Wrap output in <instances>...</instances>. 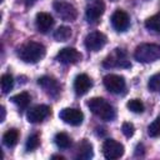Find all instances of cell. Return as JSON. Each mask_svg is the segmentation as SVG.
<instances>
[{"label": "cell", "mask_w": 160, "mask_h": 160, "mask_svg": "<svg viewBox=\"0 0 160 160\" xmlns=\"http://www.w3.org/2000/svg\"><path fill=\"white\" fill-rule=\"evenodd\" d=\"M102 66L104 68H130L131 64L128 60L126 51H124L122 49H115L112 54L105 58V60L102 61Z\"/></svg>", "instance_id": "cell-4"}, {"label": "cell", "mask_w": 160, "mask_h": 160, "mask_svg": "<svg viewBox=\"0 0 160 160\" xmlns=\"http://www.w3.org/2000/svg\"><path fill=\"white\" fill-rule=\"evenodd\" d=\"M38 84L42 88V90H44L48 95H50V96H52V98H56V96L60 94V85H59V82H58L54 78H51V76H41V78H39Z\"/></svg>", "instance_id": "cell-13"}, {"label": "cell", "mask_w": 160, "mask_h": 160, "mask_svg": "<svg viewBox=\"0 0 160 160\" xmlns=\"http://www.w3.org/2000/svg\"><path fill=\"white\" fill-rule=\"evenodd\" d=\"M24 2H25L26 6H31V5H34L36 2V0H24Z\"/></svg>", "instance_id": "cell-29"}, {"label": "cell", "mask_w": 160, "mask_h": 160, "mask_svg": "<svg viewBox=\"0 0 160 160\" xmlns=\"http://www.w3.org/2000/svg\"><path fill=\"white\" fill-rule=\"evenodd\" d=\"M102 82L106 90L110 91L111 94H120L125 90V79L120 75H116V74L105 75L102 79Z\"/></svg>", "instance_id": "cell-7"}, {"label": "cell", "mask_w": 160, "mask_h": 160, "mask_svg": "<svg viewBox=\"0 0 160 160\" xmlns=\"http://www.w3.org/2000/svg\"><path fill=\"white\" fill-rule=\"evenodd\" d=\"M52 159H60V160H65L64 156H59V155H52Z\"/></svg>", "instance_id": "cell-31"}, {"label": "cell", "mask_w": 160, "mask_h": 160, "mask_svg": "<svg viewBox=\"0 0 160 160\" xmlns=\"http://www.w3.org/2000/svg\"><path fill=\"white\" fill-rule=\"evenodd\" d=\"M134 58L135 60L142 64L156 61L160 59V45L150 42L140 44L134 51Z\"/></svg>", "instance_id": "cell-3"}, {"label": "cell", "mask_w": 160, "mask_h": 160, "mask_svg": "<svg viewBox=\"0 0 160 160\" xmlns=\"http://www.w3.org/2000/svg\"><path fill=\"white\" fill-rule=\"evenodd\" d=\"M70 36H71V29L65 25L58 28L54 32V39L56 41H66L70 39Z\"/></svg>", "instance_id": "cell-20"}, {"label": "cell", "mask_w": 160, "mask_h": 160, "mask_svg": "<svg viewBox=\"0 0 160 160\" xmlns=\"http://www.w3.org/2000/svg\"><path fill=\"white\" fill-rule=\"evenodd\" d=\"M0 84H1V91H2V94H8V92H10V90L14 86V78L10 74H4L1 76Z\"/></svg>", "instance_id": "cell-23"}, {"label": "cell", "mask_w": 160, "mask_h": 160, "mask_svg": "<svg viewBox=\"0 0 160 160\" xmlns=\"http://www.w3.org/2000/svg\"><path fill=\"white\" fill-rule=\"evenodd\" d=\"M45 52L46 50L42 44L36 42V41H28L19 48L18 55L24 62L34 64V62L40 61L45 56Z\"/></svg>", "instance_id": "cell-1"}, {"label": "cell", "mask_w": 160, "mask_h": 160, "mask_svg": "<svg viewBox=\"0 0 160 160\" xmlns=\"http://www.w3.org/2000/svg\"><path fill=\"white\" fill-rule=\"evenodd\" d=\"M35 24L36 28L40 32H48L52 25H54V19L49 12H38L36 14V19H35Z\"/></svg>", "instance_id": "cell-16"}, {"label": "cell", "mask_w": 160, "mask_h": 160, "mask_svg": "<svg viewBox=\"0 0 160 160\" xmlns=\"http://www.w3.org/2000/svg\"><path fill=\"white\" fill-rule=\"evenodd\" d=\"M54 10L58 12V15L65 20V21H74L78 18V10L74 5L65 2V1H55L52 4Z\"/></svg>", "instance_id": "cell-8"}, {"label": "cell", "mask_w": 160, "mask_h": 160, "mask_svg": "<svg viewBox=\"0 0 160 160\" xmlns=\"http://www.w3.org/2000/svg\"><path fill=\"white\" fill-rule=\"evenodd\" d=\"M91 86H92V81L86 74H80L74 80V90L78 95L86 94Z\"/></svg>", "instance_id": "cell-15"}, {"label": "cell", "mask_w": 160, "mask_h": 160, "mask_svg": "<svg viewBox=\"0 0 160 160\" xmlns=\"http://www.w3.org/2000/svg\"><path fill=\"white\" fill-rule=\"evenodd\" d=\"M59 118L72 126H78L84 120V114L82 111H80L79 109H74V108H65L59 112Z\"/></svg>", "instance_id": "cell-9"}, {"label": "cell", "mask_w": 160, "mask_h": 160, "mask_svg": "<svg viewBox=\"0 0 160 160\" xmlns=\"http://www.w3.org/2000/svg\"><path fill=\"white\" fill-rule=\"evenodd\" d=\"M50 114H51V110L48 105H36V106L29 109V111L26 114V119L31 124H38V122H41L42 120H45Z\"/></svg>", "instance_id": "cell-10"}, {"label": "cell", "mask_w": 160, "mask_h": 160, "mask_svg": "<svg viewBox=\"0 0 160 160\" xmlns=\"http://www.w3.org/2000/svg\"><path fill=\"white\" fill-rule=\"evenodd\" d=\"M148 88H149L150 91H160V72L152 75L149 79Z\"/></svg>", "instance_id": "cell-27"}, {"label": "cell", "mask_w": 160, "mask_h": 160, "mask_svg": "<svg viewBox=\"0 0 160 160\" xmlns=\"http://www.w3.org/2000/svg\"><path fill=\"white\" fill-rule=\"evenodd\" d=\"M145 28L151 30V31L160 32V12L150 16L149 19H146L145 20Z\"/></svg>", "instance_id": "cell-22"}, {"label": "cell", "mask_w": 160, "mask_h": 160, "mask_svg": "<svg viewBox=\"0 0 160 160\" xmlns=\"http://www.w3.org/2000/svg\"><path fill=\"white\" fill-rule=\"evenodd\" d=\"M121 131H122V134H124L126 138H131V136L134 135V132H135V128H134V125H132L131 122L125 121V122L122 124V126H121Z\"/></svg>", "instance_id": "cell-28"}, {"label": "cell", "mask_w": 160, "mask_h": 160, "mask_svg": "<svg viewBox=\"0 0 160 160\" xmlns=\"http://www.w3.org/2000/svg\"><path fill=\"white\" fill-rule=\"evenodd\" d=\"M18 140H19V131L16 129H9L2 135V142L8 148L15 146L16 142H18Z\"/></svg>", "instance_id": "cell-17"}, {"label": "cell", "mask_w": 160, "mask_h": 160, "mask_svg": "<svg viewBox=\"0 0 160 160\" xmlns=\"http://www.w3.org/2000/svg\"><path fill=\"white\" fill-rule=\"evenodd\" d=\"M15 105H18V108L19 109H25V108H28V105L30 104V95L26 92V91H22V92H19V94H16V95H14V96H11V99H10Z\"/></svg>", "instance_id": "cell-18"}, {"label": "cell", "mask_w": 160, "mask_h": 160, "mask_svg": "<svg viewBox=\"0 0 160 160\" xmlns=\"http://www.w3.org/2000/svg\"><path fill=\"white\" fill-rule=\"evenodd\" d=\"M4 120H5V108L1 106V119H0V121H4Z\"/></svg>", "instance_id": "cell-30"}, {"label": "cell", "mask_w": 160, "mask_h": 160, "mask_svg": "<svg viewBox=\"0 0 160 160\" xmlns=\"http://www.w3.org/2000/svg\"><path fill=\"white\" fill-rule=\"evenodd\" d=\"M88 108L90 111L96 115L98 118L105 120V121H111L115 119V110L114 108L102 98H92L88 101Z\"/></svg>", "instance_id": "cell-2"}, {"label": "cell", "mask_w": 160, "mask_h": 160, "mask_svg": "<svg viewBox=\"0 0 160 160\" xmlns=\"http://www.w3.org/2000/svg\"><path fill=\"white\" fill-rule=\"evenodd\" d=\"M79 158L81 159L92 158V145L88 140H82L81 144H79Z\"/></svg>", "instance_id": "cell-19"}, {"label": "cell", "mask_w": 160, "mask_h": 160, "mask_svg": "<svg viewBox=\"0 0 160 160\" xmlns=\"http://www.w3.org/2000/svg\"><path fill=\"white\" fill-rule=\"evenodd\" d=\"M102 154L109 160L119 159L124 154V145L114 139H106L102 142Z\"/></svg>", "instance_id": "cell-5"}, {"label": "cell", "mask_w": 160, "mask_h": 160, "mask_svg": "<svg viewBox=\"0 0 160 160\" xmlns=\"http://www.w3.org/2000/svg\"><path fill=\"white\" fill-rule=\"evenodd\" d=\"M126 106H128V109L130 111H132L135 114H141L144 111V108H145L144 104H142V101L139 100V99H131V100H129L128 104H126Z\"/></svg>", "instance_id": "cell-24"}, {"label": "cell", "mask_w": 160, "mask_h": 160, "mask_svg": "<svg viewBox=\"0 0 160 160\" xmlns=\"http://www.w3.org/2000/svg\"><path fill=\"white\" fill-rule=\"evenodd\" d=\"M106 41H108V38L105 34L100 31H92L86 35L84 44L89 51H99L105 46Z\"/></svg>", "instance_id": "cell-6"}, {"label": "cell", "mask_w": 160, "mask_h": 160, "mask_svg": "<svg viewBox=\"0 0 160 160\" xmlns=\"http://www.w3.org/2000/svg\"><path fill=\"white\" fill-rule=\"evenodd\" d=\"M40 145V138L38 134H34V135H30L26 140V144H25V148L28 151H32L35 150L38 146Z\"/></svg>", "instance_id": "cell-26"}, {"label": "cell", "mask_w": 160, "mask_h": 160, "mask_svg": "<svg viewBox=\"0 0 160 160\" xmlns=\"http://www.w3.org/2000/svg\"><path fill=\"white\" fill-rule=\"evenodd\" d=\"M55 144H56V146L58 148H60V149H68L70 145H71V139H70V136L66 134V132H58L56 135H55Z\"/></svg>", "instance_id": "cell-21"}, {"label": "cell", "mask_w": 160, "mask_h": 160, "mask_svg": "<svg viewBox=\"0 0 160 160\" xmlns=\"http://www.w3.org/2000/svg\"><path fill=\"white\" fill-rule=\"evenodd\" d=\"M56 60L61 64H65V65L76 64L81 60V54L74 48H64L58 52Z\"/></svg>", "instance_id": "cell-11"}, {"label": "cell", "mask_w": 160, "mask_h": 160, "mask_svg": "<svg viewBox=\"0 0 160 160\" xmlns=\"http://www.w3.org/2000/svg\"><path fill=\"white\" fill-rule=\"evenodd\" d=\"M148 134L150 138H159L160 136V116H158L148 126Z\"/></svg>", "instance_id": "cell-25"}, {"label": "cell", "mask_w": 160, "mask_h": 160, "mask_svg": "<svg viewBox=\"0 0 160 160\" xmlns=\"http://www.w3.org/2000/svg\"><path fill=\"white\" fill-rule=\"evenodd\" d=\"M112 1H115V0H112Z\"/></svg>", "instance_id": "cell-32"}, {"label": "cell", "mask_w": 160, "mask_h": 160, "mask_svg": "<svg viewBox=\"0 0 160 160\" xmlns=\"http://www.w3.org/2000/svg\"><path fill=\"white\" fill-rule=\"evenodd\" d=\"M129 24H130V20H129V15L124 11V10H115L114 14L111 15V25L112 28L121 32V31H125L128 28H129Z\"/></svg>", "instance_id": "cell-12"}, {"label": "cell", "mask_w": 160, "mask_h": 160, "mask_svg": "<svg viewBox=\"0 0 160 160\" xmlns=\"http://www.w3.org/2000/svg\"><path fill=\"white\" fill-rule=\"evenodd\" d=\"M104 10H105V5L102 1H96L91 5H89L85 11L86 20L89 22H96L100 19V16L104 14Z\"/></svg>", "instance_id": "cell-14"}]
</instances>
